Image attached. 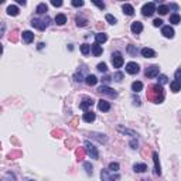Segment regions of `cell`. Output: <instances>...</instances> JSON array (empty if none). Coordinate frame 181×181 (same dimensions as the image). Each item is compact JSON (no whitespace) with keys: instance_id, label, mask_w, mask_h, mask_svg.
I'll use <instances>...</instances> for the list:
<instances>
[{"instance_id":"cell-6","label":"cell","mask_w":181,"mask_h":181,"mask_svg":"<svg viewBox=\"0 0 181 181\" xmlns=\"http://www.w3.org/2000/svg\"><path fill=\"white\" fill-rule=\"evenodd\" d=\"M96 92L102 93V95H108V96H111V98H116L117 96L116 91H115V89H112V88H109V86H106V85H102V86L98 89Z\"/></svg>"},{"instance_id":"cell-8","label":"cell","mask_w":181,"mask_h":181,"mask_svg":"<svg viewBox=\"0 0 181 181\" xmlns=\"http://www.w3.org/2000/svg\"><path fill=\"white\" fill-rule=\"evenodd\" d=\"M158 72H160V67L158 65H150L144 74H146L147 78H154V76H158Z\"/></svg>"},{"instance_id":"cell-19","label":"cell","mask_w":181,"mask_h":181,"mask_svg":"<svg viewBox=\"0 0 181 181\" xmlns=\"http://www.w3.org/2000/svg\"><path fill=\"white\" fill-rule=\"evenodd\" d=\"M122 10H123V13H125L126 16H133V13H135L133 6L129 5V3H125V5L122 6Z\"/></svg>"},{"instance_id":"cell-37","label":"cell","mask_w":181,"mask_h":181,"mask_svg":"<svg viewBox=\"0 0 181 181\" xmlns=\"http://www.w3.org/2000/svg\"><path fill=\"white\" fill-rule=\"evenodd\" d=\"M168 9H170V7H168L167 5H161V6H158V14H161V16H164V14H167L168 13Z\"/></svg>"},{"instance_id":"cell-33","label":"cell","mask_w":181,"mask_h":181,"mask_svg":"<svg viewBox=\"0 0 181 181\" xmlns=\"http://www.w3.org/2000/svg\"><path fill=\"white\" fill-rule=\"evenodd\" d=\"M36 11H37L38 14H44L45 11H48V6H47L45 3H40V5L37 6V9H36Z\"/></svg>"},{"instance_id":"cell-49","label":"cell","mask_w":181,"mask_h":181,"mask_svg":"<svg viewBox=\"0 0 181 181\" xmlns=\"http://www.w3.org/2000/svg\"><path fill=\"white\" fill-rule=\"evenodd\" d=\"M78 123H79V119L78 117H74V119H72V120L70 122V125H71V127H76V126H78Z\"/></svg>"},{"instance_id":"cell-12","label":"cell","mask_w":181,"mask_h":181,"mask_svg":"<svg viewBox=\"0 0 181 181\" xmlns=\"http://www.w3.org/2000/svg\"><path fill=\"white\" fill-rule=\"evenodd\" d=\"M130 30L133 34H140V33L143 31V24L140 23V21H133L132 26H130Z\"/></svg>"},{"instance_id":"cell-41","label":"cell","mask_w":181,"mask_h":181,"mask_svg":"<svg viewBox=\"0 0 181 181\" xmlns=\"http://www.w3.org/2000/svg\"><path fill=\"white\" fill-rule=\"evenodd\" d=\"M2 181H16V177H14V174H11L10 171H7L5 174V177H3V180Z\"/></svg>"},{"instance_id":"cell-17","label":"cell","mask_w":181,"mask_h":181,"mask_svg":"<svg viewBox=\"0 0 181 181\" xmlns=\"http://www.w3.org/2000/svg\"><path fill=\"white\" fill-rule=\"evenodd\" d=\"M23 41L24 42H27V44H30V42L34 40V33H31V31H28V30H26V31H23Z\"/></svg>"},{"instance_id":"cell-25","label":"cell","mask_w":181,"mask_h":181,"mask_svg":"<svg viewBox=\"0 0 181 181\" xmlns=\"http://www.w3.org/2000/svg\"><path fill=\"white\" fill-rule=\"evenodd\" d=\"M85 82L89 85V86H95L98 84V78L95 75H88L86 78H85Z\"/></svg>"},{"instance_id":"cell-24","label":"cell","mask_w":181,"mask_h":181,"mask_svg":"<svg viewBox=\"0 0 181 181\" xmlns=\"http://www.w3.org/2000/svg\"><path fill=\"white\" fill-rule=\"evenodd\" d=\"M85 154H86V150H85V147H78V149L75 150V156H76V160H82V158L85 157Z\"/></svg>"},{"instance_id":"cell-10","label":"cell","mask_w":181,"mask_h":181,"mask_svg":"<svg viewBox=\"0 0 181 181\" xmlns=\"http://www.w3.org/2000/svg\"><path fill=\"white\" fill-rule=\"evenodd\" d=\"M93 99L92 98H85L84 101H82V102L79 103V108H81V109H82V111H85V112H88V109L89 108H92L93 106Z\"/></svg>"},{"instance_id":"cell-46","label":"cell","mask_w":181,"mask_h":181,"mask_svg":"<svg viewBox=\"0 0 181 181\" xmlns=\"http://www.w3.org/2000/svg\"><path fill=\"white\" fill-rule=\"evenodd\" d=\"M109 170H111L112 173L117 171V170H119V164H117V163H111V164H109Z\"/></svg>"},{"instance_id":"cell-29","label":"cell","mask_w":181,"mask_h":181,"mask_svg":"<svg viewBox=\"0 0 181 181\" xmlns=\"http://www.w3.org/2000/svg\"><path fill=\"white\" fill-rule=\"evenodd\" d=\"M7 14H9V16H17V14H19V7H17V6H14V5H10L9 7H7Z\"/></svg>"},{"instance_id":"cell-28","label":"cell","mask_w":181,"mask_h":181,"mask_svg":"<svg viewBox=\"0 0 181 181\" xmlns=\"http://www.w3.org/2000/svg\"><path fill=\"white\" fill-rule=\"evenodd\" d=\"M55 23L58 24V26H64L65 23H67V16L65 14H57V17H55Z\"/></svg>"},{"instance_id":"cell-21","label":"cell","mask_w":181,"mask_h":181,"mask_svg":"<svg viewBox=\"0 0 181 181\" xmlns=\"http://www.w3.org/2000/svg\"><path fill=\"white\" fill-rule=\"evenodd\" d=\"M91 50H92V54H93V55H95V57H99V55H101V54H102V52H103L102 47L99 45V44H96V42L91 45Z\"/></svg>"},{"instance_id":"cell-11","label":"cell","mask_w":181,"mask_h":181,"mask_svg":"<svg viewBox=\"0 0 181 181\" xmlns=\"http://www.w3.org/2000/svg\"><path fill=\"white\" fill-rule=\"evenodd\" d=\"M101 178H102V181H115L119 178V176H111V173H109V170H102L101 171Z\"/></svg>"},{"instance_id":"cell-18","label":"cell","mask_w":181,"mask_h":181,"mask_svg":"<svg viewBox=\"0 0 181 181\" xmlns=\"http://www.w3.org/2000/svg\"><path fill=\"white\" fill-rule=\"evenodd\" d=\"M117 130H119L120 133H123V135H129V136H132L133 139H136V137H137V133H136V132H133V130H130V129H126V127L117 126Z\"/></svg>"},{"instance_id":"cell-48","label":"cell","mask_w":181,"mask_h":181,"mask_svg":"<svg viewBox=\"0 0 181 181\" xmlns=\"http://www.w3.org/2000/svg\"><path fill=\"white\" fill-rule=\"evenodd\" d=\"M92 3H93V5H95V6H98V7H99V9H101V10H103V9H105V3H103V2H98V0H93Z\"/></svg>"},{"instance_id":"cell-39","label":"cell","mask_w":181,"mask_h":181,"mask_svg":"<svg viewBox=\"0 0 181 181\" xmlns=\"http://www.w3.org/2000/svg\"><path fill=\"white\" fill-rule=\"evenodd\" d=\"M84 168H85V171H86V174L88 176H92V173H93V167L91 166V163H84Z\"/></svg>"},{"instance_id":"cell-62","label":"cell","mask_w":181,"mask_h":181,"mask_svg":"<svg viewBox=\"0 0 181 181\" xmlns=\"http://www.w3.org/2000/svg\"><path fill=\"white\" fill-rule=\"evenodd\" d=\"M27 181H34V180H27Z\"/></svg>"},{"instance_id":"cell-27","label":"cell","mask_w":181,"mask_h":181,"mask_svg":"<svg viewBox=\"0 0 181 181\" xmlns=\"http://www.w3.org/2000/svg\"><path fill=\"white\" fill-rule=\"evenodd\" d=\"M95 40H96V44H103L108 40V36L105 33H99V34L95 36Z\"/></svg>"},{"instance_id":"cell-20","label":"cell","mask_w":181,"mask_h":181,"mask_svg":"<svg viewBox=\"0 0 181 181\" xmlns=\"http://www.w3.org/2000/svg\"><path fill=\"white\" fill-rule=\"evenodd\" d=\"M96 119V116H95V113H93L92 111H88L84 113V122H86V123H91V122H93Z\"/></svg>"},{"instance_id":"cell-32","label":"cell","mask_w":181,"mask_h":181,"mask_svg":"<svg viewBox=\"0 0 181 181\" xmlns=\"http://www.w3.org/2000/svg\"><path fill=\"white\" fill-rule=\"evenodd\" d=\"M170 88H171V91L174 93H177L178 91H181V84L178 81H173L171 84H170Z\"/></svg>"},{"instance_id":"cell-35","label":"cell","mask_w":181,"mask_h":181,"mask_svg":"<svg viewBox=\"0 0 181 181\" xmlns=\"http://www.w3.org/2000/svg\"><path fill=\"white\" fill-rule=\"evenodd\" d=\"M170 23H171V24H178V23H181L180 14H177V13L171 14V16H170Z\"/></svg>"},{"instance_id":"cell-5","label":"cell","mask_w":181,"mask_h":181,"mask_svg":"<svg viewBox=\"0 0 181 181\" xmlns=\"http://www.w3.org/2000/svg\"><path fill=\"white\" fill-rule=\"evenodd\" d=\"M112 64L115 68H120L122 65H123V57L119 51H115L112 54Z\"/></svg>"},{"instance_id":"cell-56","label":"cell","mask_w":181,"mask_h":181,"mask_svg":"<svg viewBox=\"0 0 181 181\" xmlns=\"http://www.w3.org/2000/svg\"><path fill=\"white\" fill-rule=\"evenodd\" d=\"M103 27H105V24H103V23H98V24H96V28H98V30H103Z\"/></svg>"},{"instance_id":"cell-38","label":"cell","mask_w":181,"mask_h":181,"mask_svg":"<svg viewBox=\"0 0 181 181\" xmlns=\"http://www.w3.org/2000/svg\"><path fill=\"white\" fill-rule=\"evenodd\" d=\"M81 52H82L84 55H88L89 52H91V45H89V44H82V45H81Z\"/></svg>"},{"instance_id":"cell-22","label":"cell","mask_w":181,"mask_h":181,"mask_svg":"<svg viewBox=\"0 0 181 181\" xmlns=\"http://www.w3.org/2000/svg\"><path fill=\"white\" fill-rule=\"evenodd\" d=\"M133 170L136 173H144V171H147V166L144 163H136L135 166H133Z\"/></svg>"},{"instance_id":"cell-9","label":"cell","mask_w":181,"mask_h":181,"mask_svg":"<svg viewBox=\"0 0 181 181\" xmlns=\"http://www.w3.org/2000/svg\"><path fill=\"white\" fill-rule=\"evenodd\" d=\"M153 161H154V174L156 176H161V166H160V160H158V153L153 151Z\"/></svg>"},{"instance_id":"cell-43","label":"cell","mask_w":181,"mask_h":181,"mask_svg":"<svg viewBox=\"0 0 181 181\" xmlns=\"http://www.w3.org/2000/svg\"><path fill=\"white\" fill-rule=\"evenodd\" d=\"M106 21H108L109 24H116V23H117L116 17H113L112 14H106Z\"/></svg>"},{"instance_id":"cell-2","label":"cell","mask_w":181,"mask_h":181,"mask_svg":"<svg viewBox=\"0 0 181 181\" xmlns=\"http://www.w3.org/2000/svg\"><path fill=\"white\" fill-rule=\"evenodd\" d=\"M50 17L47 16L45 19H33L31 20V26L34 28H37V30H40V31H44L47 27H48V24H50Z\"/></svg>"},{"instance_id":"cell-40","label":"cell","mask_w":181,"mask_h":181,"mask_svg":"<svg viewBox=\"0 0 181 181\" xmlns=\"http://www.w3.org/2000/svg\"><path fill=\"white\" fill-rule=\"evenodd\" d=\"M127 52H129L132 57H136V54H137V48H136V45H127Z\"/></svg>"},{"instance_id":"cell-59","label":"cell","mask_w":181,"mask_h":181,"mask_svg":"<svg viewBox=\"0 0 181 181\" xmlns=\"http://www.w3.org/2000/svg\"><path fill=\"white\" fill-rule=\"evenodd\" d=\"M44 45H45L44 42H40V44H38V45H37V48H38V50H41V48H42V47H44Z\"/></svg>"},{"instance_id":"cell-34","label":"cell","mask_w":181,"mask_h":181,"mask_svg":"<svg viewBox=\"0 0 181 181\" xmlns=\"http://www.w3.org/2000/svg\"><path fill=\"white\" fill-rule=\"evenodd\" d=\"M132 89H133V92H140L142 89H143V84L140 82V81H136V82H133L132 84Z\"/></svg>"},{"instance_id":"cell-36","label":"cell","mask_w":181,"mask_h":181,"mask_svg":"<svg viewBox=\"0 0 181 181\" xmlns=\"http://www.w3.org/2000/svg\"><path fill=\"white\" fill-rule=\"evenodd\" d=\"M51 136H52V137H55V139H60V137H62V136H64V130L54 129V130L51 132Z\"/></svg>"},{"instance_id":"cell-13","label":"cell","mask_w":181,"mask_h":181,"mask_svg":"<svg viewBox=\"0 0 181 181\" xmlns=\"http://www.w3.org/2000/svg\"><path fill=\"white\" fill-rule=\"evenodd\" d=\"M161 34L166 38H173L174 37V30H173V27H170V26H164V27L161 28Z\"/></svg>"},{"instance_id":"cell-15","label":"cell","mask_w":181,"mask_h":181,"mask_svg":"<svg viewBox=\"0 0 181 181\" xmlns=\"http://www.w3.org/2000/svg\"><path fill=\"white\" fill-rule=\"evenodd\" d=\"M98 109L102 111V112L111 111V103L108 102V101H105V99H101V101L98 102Z\"/></svg>"},{"instance_id":"cell-26","label":"cell","mask_w":181,"mask_h":181,"mask_svg":"<svg viewBox=\"0 0 181 181\" xmlns=\"http://www.w3.org/2000/svg\"><path fill=\"white\" fill-rule=\"evenodd\" d=\"M23 156V153L20 151V150H11L9 154H7V158H10V160H16V158H19Z\"/></svg>"},{"instance_id":"cell-58","label":"cell","mask_w":181,"mask_h":181,"mask_svg":"<svg viewBox=\"0 0 181 181\" xmlns=\"http://www.w3.org/2000/svg\"><path fill=\"white\" fill-rule=\"evenodd\" d=\"M133 101H135V105H137V106H140V99L139 98H133Z\"/></svg>"},{"instance_id":"cell-14","label":"cell","mask_w":181,"mask_h":181,"mask_svg":"<svg viewBox=\"0 0 181 181\" xmlns=\"http://www.w3.org/2000/svg\"><path fill=\"white\" fill-rule=\"evenodd\" d=\"M140 54H142L144 58H153V57H156V52H154V50H151V48H147V47L142 48V50H140Z\"/></svg>"},{"instance_id":"cell-50","label":"cell","mask_w":181,"mask_h":181,"mask_svg":"<svg viewBox=\"0 0 181 181\" xmlns=\"http://www.w3.org/2000/svg\"><path fill=\"white\" fill-rule=\"evenodd\" d=\"M137 146H139V142H137V139L130 140V147H132V149H137Z\"/></svg>"},{"instance_id":"cell-30","label":"cell","mask_w":181,"mask_h":181,"mask_svg":"<svg viewBox=\"0 0 181 181\" xmlns=\"http://www.w3.org/2000/svg\"><path fill=\"white\" fill-rule=\"evenodd\" d=\"M19 30H13V31L10 33V36H9V41L10 42H17L19 41Z\"/></svg>"},{"instance_id":"cell-51","label":"cell","mask_w":181,"mask_h":181,"mask_svg":"<svg viewBox=\"0 0 181 181\" xmlns=\"http://www.w3.org/2000/svg\"><path fill=\"white\" fill-rule=\"evenodd\" d=\"M153 26H154V27H161V26H163V20L161 19H156L153 21Z\"/></svg>"},{"instance_id":"cell-52","label":"cell","mask_w":181,"mask_h":181,"mask_svg":"<svg viewBox=\"0 0 181 181\" xmlns=\"http://www.w3.org/2000/svg\"><path fill=\"white\" fill-rule=\"evenodd\" d=\"M74 79L76 81V82H81V81H84V76H82V74H81V72H78V74H75Z\"/></svg>"},{"instance_id":"cell-7","label":"cell","mask_w":181,"mask_h":181,"mask_svg":"<svg viewBox=\"0 0 181 181\" xmlns=\"http://www.w3.org/2000/svg\"><path fill=\"white\" fill-rule=\"evenodd\" d=\"M139 71H140V67L139 64H136V62H127L126 64V72L130 75H136V74H139Z\"/></svg>"},{"instance_id":"cell-1","label":"cell","mask_w":181,"mask_h":181,"mask_svg":"<svg viewBox=\"0 0 181 181\" xmlns=\"http://www.w3.org/2000/svg\"><path fill=\"white\" fill-rule=\"evenodd\" d=\"M147 99L153 103H161L164 101V91L160 84L151 85L147 89Z\"/></svg>"},{"instance_id":"cell-16","label":"cell","mask_w":181,"mask_h":181,"mask_svg":"<svg viewBox=\"0 0 181 181\" xmlns=\"http://www.w3.org/2000/svg\"><path fill=\"white\" fill-rule=\"evenodd\" d=\"M91 137H92V139H95V140H98L99 143H106V142H108L106 135H102V133H96V132H92V133H91Z\"/></svg>"},{"instance_id":"cell-53","label":"cell","mask_w":181,"mask_h":181,"mask_svg":"<svg viewBox=\"0 0 181 181\" xmlns=\"http://www.w3.org/2000/svg\"><path fill=\"white\" fill-rule=\"evenodd\" d=\"M51 5L54 6V7H61V6H62V2H61V0H52Z\"/></svg>"},{"instance_id":"cell-31","label":"cell","mask_w":181,"mask_h":181,"mask_svg":"<svg viewBox=\"0 0 181 181\" xmlns=\"http://www.w3.org/2000/svg\"><path fill=\"white\" fill-rule=\"evenodd\" d=\"M75 21H76V26H78V27H85V26L88 24V20L81 17V16H76V17H75Z\"/></svg>"},{"instance_id":"cell-4","label":"cell","mask_w":181,"mask_h":181,"mask_svg":"<svg viewBox=\"0 0 181 181\" xmlns=\"http://www.w3.org/2000/svg\"><path fill=\"white\" fill-rule=\"evenodd\" d=\"M85 150H86V153L91 156V158H95V160H98L99 158V153H98V149L93 146L91 142H85Z\"/></svg>"},{"instance_id":"cell-44","label":"cell","mask_w":181,"mask_h":181,"mask_svg":"<svg viewBox=\"0 0 181 181\" xmlns=\"http://www.w3.org/2000/svg\"><path fill=\"white\" fill-rule=\"evenodd\" d=\"M98 71H101V72H106L108 71V67H106V64L105 62H101V64H98Z\"/></svg>"},{"instance_id":"cell-54","label":"cell","mask_w":181,"mask_h":181,"mask_svg":"<svg viewBox=\"0 0 181 181\" xmlns=\"http://www.w3.org/2000/svg\"><path fill=\"white\" fill-rule=\"evenodd\" d=\"M112 79H113V78H111V76H108V75H106V76H103V78H102V82H103V84H105V85H106V86H108V84L111 82Z\"/></svg>"},{"instance_id":"cell-42","label":"cell","mask_w":181,"mask_h":181,"mask_svg":"<svg viewBox=\"0 0 181 181\" xmlns=\"http://www.w3.org/2000/svg\"><path fill=\"white\" fill-rule=\"evenodd\" d=\"M167 82H168V78L166 76V75H158V84L161 85V86L164 84H167Z\"/></svg>"},{"instance_id":"cell-55","label":"cell","mask_w":181,"mask_h":181,"mask_svg":"<svg viewBox=\"0 0 181 181\" xmlns=\"http://www.w3.org/2000/svg\"><path fill=\"white\" fill-rule=\"evenodd\" d=\"M176 81H178V82L181 84V68L176 72Z\"/></svg>"},{"instance_id":"cell-3","label":"cell","mask_w":181,"mask_h":181,"mask_svg":"<svg viewBox=\"0 0 181 181\" xmlns=\"http://www.w3.org/2000/svg\"><path fill=\"white\" fill-rule=\"evenodd\" d=\"M154 11H157V10H156V3H153V2L146 3V5L142 7V14H143L144 17H151L154 14Z\"/></svg>"},{"instance_id":"cell-45","label":"cell","mask_w":181,"mask_h":181,"mask_svg":"<svg viewBox=\"0 0 181 181\" xmlns=\"http://www.w3.org/2000/svg\"><path fill=\"white\" fill-rule=\"evenodd\" d=\"M123 78H125V75L122 74V72H116V74L113 75V79H115L116 82H120V81H122Z\"/></svg>"},{"instance_id":"cell-60","label":"cell","mask_w":181,"mask_h":181,"mask_svg":"<svg viewBox=\"0 0 181 181\" xmlns=\"http://www.w3.org/2000/svg\"><path fill=\"white\" fill-rule=\"evenodd\" d=\"M17 3H19V5H21V6H26V2H24V0H19Z\"/></svg>"},{"instance_id":"cell-23","label":"cell","mask_w":181,"mask_h":181,"mask_svg":"<svg viewBox=\"0 0 181 181\" xmlns=\"http://www.w3.org/2000/svg\"><path fill=\"white\" fill-rule=\"evenodd\" d=\"M76 144H78V140L75 139V137H68V139L65 140V146L68 149H74V147H76Z\"/></svg>"},{"instance_id":"cell-47","label":"cell","mask_w":181,"mask_h":181,"mask_svg":"<svg viewBox=\"0 0 181 181\" xmlns=\"http://www.w3.org/2000/svg\"><path fill=\"white\" fill-rule=\"evenodd\" d=\"M72 6H74V7H82V6H84V2H82V0H72Z\"/></svg>"},{"instance_id":"cell-61","label":"cell","mask_w":181,"mask_h":181,"mask_svg":"<svg viewBox=\"0 0 181 181\" xmlns=\"http://www.w3.org/2000/svg\"><path fill=\"white\" fill-rule=\"evenodd\" d=\"M142 181H150V180H147V178H144V180H142Z\"/></svg>"},{"instance_id":"cell-57","label":"cell","mask_w":181,"mask_h":181,"mask_svg":"<svg viewBox=\"0 0 181 181\" xmlns=\"http://www.w3.org/2000/svg\"><path fill=\"white\" fill-rule=\"evenodd\" d=\"M5 30H6V24L2 23V31H0V36H3V34H5Z\"/></svg>"}]
</instances>
